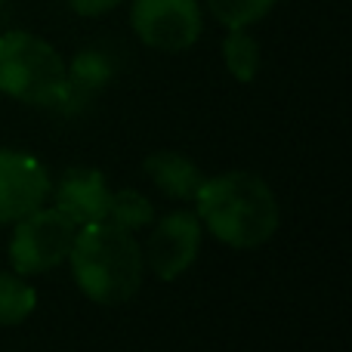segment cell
Returning <instances> with one entry per match:
<instances>
[{
    "instance_id": "6da1fadb",
    "label": "cell",
    "mask_w": 352,
    "mask_h": 352,
    "mask_svg": "<svg viewBox=\"0 0 352 352\" xmlns=\"http://www.w3.org/2000/svg\"><path fill=\"white\" fill-rule=\"evenodd\" d=\"M195 217L217 241L248 250L260 248L278 232L281 210L272 186L260 173L229 170L204 176L195 192Z\"/></svg>"
},
{
    "instance_id": "7a4b0ae2",
    "label": "cell",
    "mask_w": 352,
    "mask_h": 352,
    "mask_svg": "<svg viewBox=\"0 0 352 352\" xmlns=\"http://www.w3.org/2000/svg\"><path fill=\"white\" fill-rule=\"evenodd\" d=\"M65 260L72 263L74 285L80 287V294L99 306H121L133 300L142 287V248L127 229L109 219L78 226Z\"/></svg>"
},
{
    "instance_id": "3957f363",
    "label": "cell",
    "mask_w": 352,
    "mask_h": 352,
    "mask_svg": "<svg viewBox=\"0 0 352 352\" xmlns=\"http://www.w3.org/2000/svg\"><path fill=\"white\" fill-rule=\"evenodd\" d=\"M0 90L53 111L65 90V59L31 31H6L0 34Z\"/></svg>"
},
{
    "instance_id": "277c9868",
    "label": "cell",
    "mask_w": 352,
    "mask_h": 352,
    "mask_svg": "<svg viewBox=\"0 0 352 352\" xmlns=\"http://www.w3.org/2000/svg\"><path fill=\"white\" fill-rule=\"evenodd\" d=\"M78 226L59 207H41L16 223L10 241V263L16 275H41L68 256Z\"/></svg>"
},
{
    "instance_id": "5b68a950",
    "label": "cell",
    "mask_w": 352,
    "mask_h": 352,
    "mask_svg": "<svg viewBox=\"0 0 352 352\" xmlns=\"http://www.w3.org/2000/svg\"><path fill=\"white\" fill-rule=\"evenodd\" d=\"M133 31L146 47L161 53H182L201 37L198 0H133Z\"/></svg>"
},
{
    "instance_id": "8992f818",
    "label": "cell",
    "mask_w": 352,
    "mask_h": 352,
    "mask_svg": "<svg viewBox=\"0 0 352 352\" xmlns=\"http://www.w3.org/2000/svg\"><path fill=\"white\" fill-rule=\"evenodd\" d=\"M201 219L192 210H173L155 223L142 250V263L158 281H173L198 260Z\"/></svg>"
},
{
    "instance_id": "52a82bcc",
    "label": "cell",
    "mask_w": 352,
    "mask_h": 352,
    "mask_svg": "<svg viewBox=\"0 0 352 352\" xmlns=\"http://www.w3.org/2000/svg\"><path fill=\"white\" fill-rule=\"evenodd\" d=\"M53 192L50 173L34 155L0 148V223H19L41 210Z\"/></svg>"
},
{
    "instance_id": "ba28073f",
    "label": "cell",
    "mask_w": 352,
    "mask_h": 352,
    "mask_svg": "<svg viewBox=\"0 0 352 352\" xmlns=\"http://www.w3.org/2000/svg\"><path fill=\"white\" fill-rule=\"evenodd\" d=\"M109 204L111 188L105 182V173L96 167H72L56 186V207L74 226L109 219Z\"/></svg>"
},
{
    "instance_id": "9c48e42d",
    "label": "cell",
    "mask_w": 352,
    "mask_h": 352,
    "mask_svg": "<svg viewBox=\"0 0 352 352\" xmlns=\"http://www.w3.org/2000/svg\"><path fill=\"white\" fill-rule=\"evenodd\" d=\"M146 176L173 201H192L204 182V173L182 152H155L142 161Z\"/></svg>"
},
{
    "instance_id": "30bf717a",
    "label": "cell",
    "mask_w": 352,
    "mask_h": 352,
    "mask_svg": "<svg viewBox=\"0 0 352 352\" xmlns=\"http://www.w3.org/2000/svg\"><path fill=\"white\" fill-rule=\"evenodd\" d=\"M111 74H115L111 59L105 53H99V50H80V53L65 65L68 87H72L74 93H80L87 102H90V99L96 96L105 84H109Z\"/></svg>"
},
{
    "instance_id": "8fae6325",
    "label": "cell",
    "mask_w": 352,
    "mask_h": 352,
    "mask_svg": "<svg viewBox=\"0 0 352 352\" xmlns=\"http://www.w3.org/2000/svg\"><path fill=\"white\" fill-rule=\"evenodd\" d=\"M223 62L232 78L250 84L260 74V43L244 28H229V37L223 41Z\"/></svg>"
},
{
    "instance_id": "7c38bea8",
    "label": "cell",
    "mask_w": 352,
    "mask_h": 352,
    "mask_svg": "<svg viewBox=\"0 0 352 352\" xmlns=\"http://www.w3.org/2000/svg\"><path fill=\"white\" fill-rule=\"evenodd\" d=\"M37 294L22 275L0 272V328L22 324L34 312Z\"/></svg>"
},
{
    "instance_id": "4fadbf2b",
    "label": "cell",
    "mask_w": 352,
    "mask_h": 352,
    "mask_svg": "<svg viewBox=\"0 0 352 352\" xmlns=\"http://www.w3.org/2000/svg\"><path fill=\"white\" fill-rule=\"evenodd\" d=\"M109 223L121 226L127 232L146 229L155 223V207L136 188H121V192H111V204H109Z\"/></svg>"
},
{
    "instance_id": "5bb4252c",
    "label": "cell",
    "mask_w": 352,
    "mask_h": 352,
    "mask_svg": "<svg viewBox=\"0 0 352 352\" xmlns=\"http://www.w3.org/2000/svg\"><path fill=\"white\" fill-rule=\"evenodd\" d=\"M275 3L278 0H207V10L226 28H248L260 22Z\"/></svg>"
},
{
    "instance_id": "9a60e30c",
    "label": "cell",
    "mask_w": 352,
    "mask_h": 352,
    "mask_svg": "<svg viewBox=\"0 0 352 352\" xmlns=\"http://www.w3.org/2000/svg\"><path fill=\"white\" fill-rule=\"evenodd\" d=\"M118 3H121V0H68V6H72L78 16H87V19L105 16V12H111Z\"/></svg>"
},
{
    "instance_id": "2e32d148",
    "label": "cell",
    "mask_w": 352,
    "mask_h": 352,
    "mask_svg": "<svg viewBox=\"0 0 352 352\" xmlns=\"http://www.w3.org/2000/svg\"><path fill=\"white\" fill-rule=\"evenodd\" d=\"M3 3H6V0H0V6H3Z\"/></svg>"
}]
</instances>
